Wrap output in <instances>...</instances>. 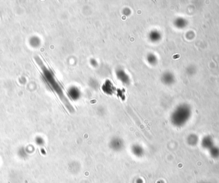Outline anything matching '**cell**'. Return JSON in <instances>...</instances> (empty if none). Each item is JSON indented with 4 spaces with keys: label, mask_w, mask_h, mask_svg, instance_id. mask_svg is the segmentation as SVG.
Masks as SVG:
<instances>
[{
    "label": "cell",
    "mask_w": 219,
    "mask_h": 183,
    "mask_svg": "<svg viewBox=\"0 0 219 183\" xmlns=\"http://www.w3.org/2000/svg\"><path fill=\"white\" fill-rule=\"evenodd\" d=\"M115 76L122 85L129 86L131 84V77L127 72L122 68H118L115 70Z\"/></svg>",
    "instance_id": "obj_1"
},
{
    "label": "cell",
    "mask_w": 219,
    "mask_h": 183,
    "mask_svg": "<svg viewBox=\"0 0 219 183\" xmlns=\"http://www.w3.org/2000/svg\"><path fill=\"white\" fill-rule=\"evenodd\" d=\"M67 96L73 101H78L82 96V92L80 88L76 85H71L67 89Z\"/></svg>",
    "instance_id": "obj_2"
},
{
    "label": "cell",
    "mask_w": 219,
    "mask_h": 183,
    "mask_svg": "<svg viewBox=\"0 0 219 183\" xmlns=\"http://www.w3.org/2000/svg\"><path fill=\"white\" fill-rule=\"evenodd\" d=\"M162 37L161 33L157 29L151 30L148 34V38L150 42L156 44L159 42Z\"/></svg>",
    "instance_id": "obj_3"
},
{
    "label": "cell",
    "mask_w": 219,
    "mask_h": 183,
    "mask_svg": "<svg viewBox=\"0 0 219 183\" xmlns=\"http://www.w3.org/2000/svg\"><path fill=\"white\" fill-rule=\"evenodd\" d=\"M174 81V76L171 72H165L161 76V81L165 85H171Z\"/></svg>",
    "instance_id": "obj_4"
},
{
    "label": "cell",
    "mask_w": 219,
    "mask_h": 183,
    "mask_svg": "<svg viewBox=\"0 0 219 183\" xmlns=\"http://www.w3.org/2000/svg\"><path fill=\"white\" fill-rule=\"evenodd\" d=\"M145 61L149 65L155 66L158 64V59L156 55L153 53H149L145 56Z\"/></svg>",
    "instance_id": "obj_5"
},
{
    "label": "cell",
    "mask_w": 219,
    "mask_h": 183,
    "mask_svg": "<svg viewBox=\"0 0 219 183\" xmlns=\"http://www.w3.org/2000/svg\"><path fill=\"white\" fill-rule=\"evenodd\" d=\"M122 145V141L119 138H114L111 141V145L115 148L121 147Z\"/></svg>",
    "instance_id": "obj_6"
},
{
    "label": "cell",
    "mask_w": 219,
    "mask_h": 183,
    "mask_svg": "<svg viewBox=\"0 0 219 183\" xmlns=\"http://www.w3.org/2000/svg\"><path fill=\"white\" fill-rule=\"evenodd\" d=\"M174 25L179 28H181L184 26L185 25V21L182 18H178L174 21Z\"/></svg>",
    "instance_id": "obj_7"
},
{
    "label": "cell",
    "mask_w": 219,
    "mask_h": 183,
    "mask_svg": "<svg viewBox=\"0 0 219 183\" xmlns=\"http://www.w3.org/2000/svg\"><path fill=\"white\" fill-rule=\"evenodd\" d=\"M122 14L125 16H130L131 14V10L130 8L125 7L122 9Z\"/></svg>",
    "instance_id": "obj_8"
},
{
    "label": "cell",
    "mask_w": 219,
    "mask_h": 183,
    "mask_svg": "<svg viewBox=\"0 0 219 183\" xmlns=\"http://www.w3.org/2000/svg\"><path fill=\"white\" fill-rule=\"evenodd\" d=\"M89 63L90 64H91V66H92L93 67H98L99 65V63H98V61L95 59V58H91L89 60Z\"/></svg>",
    "instance_id": "obj_9"
}]
</instances>
